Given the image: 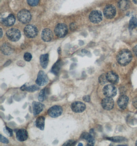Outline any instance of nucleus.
<instances>
[{
	"label": "nucleus",
	"instance_id": "38",
	"mask_svg": "<svg viewBox=\"0 0 137 146\" xmlns=\"http://www.w3.org/2000/svg\"><path fill=\"white\" fill-rule=\"evenodd\" d=\"M133 51H134V53H135V56H137V45L134 47V48L133 49Z\"/></svg>",
	"mask_w": 137,
	"mask_h": 146
},
{
	"label": "nucleus",
	"instance_id": "27",
	"mask_svg": "<svg viewBox=\"0 0 137 146\" xmlns=\"http://www.w3.org/2000/svg\"><path fill=\"white\" fill-rule=\"evenodd\" d=\"M45 91L44 89H43L40 91L39 95V101L40 102H43L45 99Z\"/></svg>",
	"mask_w": 137,
	"mask_h": 146
},
{
	"label": "nucleus",
	"instance_id": "9",
	"mask_svg": "<svg viewBox=\"0 0 137 146\" xmlns=\"http://www.w3.org/2000/svg\"><path fill=\"white\" fill-rule=\"evenodd\" d=\"M102 14L99 10H94L91 11L89 16L90 22L94 24L99 23L102 20Z\"/></svg>",
	"mask_w": 137,
	"mask_h": 146
},
{
	"label": "nucleus",
	"instance_id": "19",
	"mask_svg": "<svg viewBox=\"0 0 137 146\" xmlns=\"http://www.w3.org/2000/svg\"><path fill=\"white\" fill-rule=\"evenodd\" d=\"M15 22V18L14 15H10L7 18H4L2 21V23L3 25L6 26H13Z\"/></svg>",
	"mask_w": 137,
	"mask_h": 146
},
{
	"label": "nucleus",
	"instance_id": "1",
	"mask_svg": "<svg viewBox=\"0 0 137 146\" xmlns=\"http://www.w3.org/2000/svg\"><path fill=\"white\" fill-rule=\"evenodd\" d=\"M132 59V53L128 49H123L120 51L117 56L118 63L123 66L128 65Z\"/></svg>",
	"mask_w": 137,
	"mask_h": 146
},
{
	"label": "nucleus",
	"instance_id": "23",
	"mask_svg": "<svg viewBox=\"0 0 137 146\" xmlns=\"http://www.w3.org/2000/svg\"><path fill=\"white\" fill-rule=\"evenodd\" d=\"M36 126L40 130H43L45 126V117L43 116H40L37 119L36 121Z\"/></svg>",
	"mask_w": 137,
	"mask_h": 146
},
{
	"label": "nucleus",
	"instance_id": "21",
	"mask_svg": "<svg viewBox=\"0 0 137 146\" xmlns=\"http://www.w3.org/2000/svg\"><path fill=\"white\" fill-rule=\"evenodd\" d=\"M1 51L2 52V53L5 54V55H10L11 53H13V49L10 47L9 45L4 44L1 46Z\"/></svg>",
	"mask_w": 137,
	"mask_h": 146
},
{
	"label": "nucleus",
	"instance_id": "39",
	"mask_svg": "<svg viewBox=\"0 0 137 146\" xmlns=\"http://www.w3.org/2000/svg\"><path fill=\"white\" fill-rule=\"evenodd\" d=\"M26 87H27L26 86V85H23V86H22V87H21V89L22 91L26 90Z\"/></svg>",
	"mask_w": 137,
	"mask_h": 146
},
{
	"label": "nucleus",
	"instance_id": "34",
	"mask_svg": "<svg viewBox=\"0 0 137 146\" xmlns=\"http://www.w3.org/2000/svg\"><path fill=\"white\" fill-rule=\"evenodd\" d=\"M0 141H1L3 143H4V144H8L9 143V141L8 140L7 138H6L4 136H3L2 135H1V139H0Z\"/></svg>",
	"mask_w": 137,
	"mask_h": 146
},
{
	"label": "nucleus",
	"instance_id": "14",
	"mask_svg": "<svg viewBox=\"0 0 137 146\" xmlns=\"http://www.w3.org/2000/svg\"><path fill=\"white\" fill-rule=\"evenodd\" d=\"M129 102V98L127 96L123 95L120 97L117 101V104L120 108L124 110L126 108Z\"/></svg>",
	"mask_w": 137,
	"mask_h": 146
},
{
	"label": "nucleus",
	"instance_id": "42",
	"mask_svg": "<svg viewBox=\"0 0 137 146\" xmlns=\"http://www.w3.org/2000/svg\"><path fill=\"white\" fill-rule=\"evenodd\" d=\"M78 146H83V144H81V143H80V144L78 145Z\"/></svg>",
	"mask_w": 137,
	"mask_h": 146
},
{
	"label": "nucleus",
	"instance_id": "25",
	"mask_svg": "<svg viewBox=\"0 0 137 146\" xmlns=\"http://www.w3.org/2000/svg\"><path fill=\"white\" fill-rule=\"evenodd\" d=\"M137 27V18H132L130 20V23H129V28L130 30H132L133 29Z\"/></svg>",
	"mask_w": 137,
	"mask_h": 146
},
{
	"label": "nucleus",
	"instance_id": "26",
	"mask_svg": "<svg viewBox=\"0 0 137 146\" xmlns=\"http://www.w3.org/2000/svg\"><path fill=\"white\" fill-rule=\"evenodd\" d=\"M99 83L102 85H104L107 83V79L106 74H102L100 76L98 79Z\"/></svg>",
	"mask_w": 137,
	"mask_h": 146
},
{
	"label": "nucleus",
	"instance_id": "12",
	"mask_svg": "<svg viewBox=\"0 0 137 146\" xmlns=\"http://www.w3.org/2000/svg\"><path fill=\"white\" fill-rule=\"evenodd\" d=\"M102 107L106 110H110L114 108V101L111 98L106 97L103 98L101 102Z\"/></svg>",
	"mask_w": 137,
	"mask_h": 146
},
{
	"label": "nucleus",
	"instance_id": "22",
	"mask_svg": "<svg viewBox=\"0 0 137 146\" xmlns=\"http://www.w3.org/2000/svg\"><path fill=\"white\" fill-rule=\"evenodd\" d=\"M48 54H42L41 55L40 58V64L42 68L44 69H45L48 65Z\"/></svg>",
	"mask_w": 137,
	"mask_h": 146
},
{
	"label": "nucleus",
	"instance_id": "4",
	"mask_svg": "<svg viewBox=\"0 0 137 146\" xmlns=\"http://www.w3.org/2000/svg\"><path fill=\"white\" fill-rule=\"evenodd\" d=\"M103 92L106 97L112 98L117 94V88L112 84H108L104 86L103 89Z\"/></svg>",
	"mask_w": 137,
	"mask_h": 146
},
{
	"label": "nucleus",
	"instance_id": "13",
	"mask_svg": "<svg viewBox=\"0 0 137 146\" xmlns=\"http://www.w3.org/2000/svg\"><path fill=\"white\" fill-rule=\"evenodd\" d=\"M53 37V33L49 28L44 29L41 34V38L46 42H50Z\"/></svg>",
	"mask_w": 137,
	"mask_h": 146
},
{
	"label": "nucleus",
	"instance_id": "5",
	"mask_svg": "<svg viewBox=\"0 0 137 146\" xmlns=\"http://www.w3.org/2000/svg\"><path fill=\"white\" fill-rule=\"evenodd\" d=\"M68 33L67 26L63 23L59 24L55 29L56 35L59 38H63Z\"/></svg>",
	"mask_w": 137,
	"mask_h": 146
},
{
	"label": "nucleus",
	"instance_id": "43",
	"mask_svg": "<svg viewBox=\"0 0 137 146\" xmlns=\"http://www.w3.org/2000/svg\"><path fill=\"white\" fill-rule=\"evenodd\" d=\"M136 146H137V141H136Z\"/></svg>",
	"mask_w": 137,
	"mask_h": 146
},
{
	"label": "nucleus",
	"instance_id": "18",
	"mask_svg": "<svg viewBox=\"0 0 137 146\" xmlns=\"http://www.w3.org/2000/svg\"><path fill=\"white\" fill-rule=\"evenodd\" d=\"M81 138L85 139L88 143L87 146H94L95 143V139L94 136L90 134L84 132L82 134Z\"/></svg>",
	"mask_w": 137,
	"mask_h": 146
},
{
	"label": "nucleus",
	"instance_id": "8",
	"mask_svg": "<svg viewBox=\"0 0 137 146\" xmlns=\"http://www.w3.org/2000/svg\"><path fill=\"white\" fill-rule=\"evenodd\" d=\"M63 112V109L61 106H53L48 109V114L51 117H57L60 116Z\"/></svg>",
	"mask_w": 137,
	"mask_h": 146
},
{
	"label": "nucleus",
	"instance_id": "31",
	"mask_svg": "<svg viewBox=\"0 0 137 146\" xmlns=\"http://www.w3.org/2000/svg\"><path fill=\"white\" fill-rule=\"evenodd\" d=\"M4 130L6 134H7L9 136H12L13 135V130L11 129L8 128L7 127H5V128L4 129Z\"/></svg>",
	"mask_w": 137,
	"mask_h": 146
},
{
	"label": "nucleus",
	"instance_id": "11",
	"mask_svg": "<svg viewBox=\"0 0 137 146\" xmlns=\"http://www.w3.org/2000/svg\"><path fill=\"white\" fill-rule=\"evenodd\" d=\"M71 109L74 112L81 113L85 110L86 106L81 102H75L71 104Z\"/></svg>",
	"mask_w": 137,
	"mask_h": 146
},
{
	"label": "nucleus",
	"instance_id": "32",
	"mask_svg": "<svg viewBox=\"0 0 137 146\" xmlns=\"http://www.w3.org/2000/svg\"><path fill=\"white\" fill-rule=\"evenodd\" d=\"M24 58L26 61L29 62V61H31L32 58V56L31 53L27 52V53H25V54L24 56Z\"/></svg>",
	"mask_w": 137,
	"mask_h": 146
},
{
	"label": "nucleus",
	"instance_id": "2",
	"mask_svg": "<svg viewBox=\"0 0 137 146\" xmlns=\"http://www.w3.org/2000/svg\"><path fill=\"white\" fill-rule=\"evenodd\" d=\"M8 38L12 42H17L20 40L21 33L20 30L16 28H10L6 31Z\"/></svg>",
	"mask_w": 137,
	"mask_h": 146
},
{
	"label": "nucleus",
	"instance_id": "40",
	"mask_svg": "<svg viewBox=\"0 0 137 146\" xmlns=\"http://www.w3.org/2000/svg\"><path fill=\"white\" fill-rule=\"evenodd\" d=\"M1 37L2 38V36L3 35V32H2V28H1Z\"/></svg>",
	"mask_w": 137,
	"mask_h": 146
},
{
	"label": "nucleus",
	"instance_id": "3",
	"mask_svg": "<svg viewBox=\"0 0 137 146\" xmlns=\"http://www.w3.org/2000/svg\"><path fill=\"white\" fill-rule=\"evenodd\" d=\"M18 19L21 23L27 24L31 21V15L29 11L26 9H23L20 11L18 13Z\"/></svg>",
	"mask_w": 137,
	"mask_h": 146
},
{
	"label": "nucleus",
	"instance_id": "7",
	"mask_svg": "<svg viewBox=\"0 0 137 146\" xmlns=\"http://www.w3.org/2000/svg\"><path fill=\"white\" fill-rule=\"evenodd\" d=\"M117 10L114 6L108 5L106 6L104 9V15L108 19H112L115 17Z\"/></svg>",
	"mask_w": 137,
	"mask_h": 146
},
{
	"label": "nucleus",
	"instance_id": "35",
	"mask_svg": "<svg viewBox=\"0 0 137 146\" xmlns=\"http://www.w3.org/2000/svg\"><path fill=\"white\" fill-rule=\"evenodd\" d=\"M83 100H84L85 102H86L89 103V102H90V98L89 96H84V97H83Z\"/></svg>",
	"mask_w": 137,
	"mask_h": 146
},
{
	"label": "nucleus",
	"instance_id": "33",
	"mask_svg": "<svg viewBox=\"0 0 137 146\" xmlns=\"http://www.w3.org/2000/svg\"><path fill=\"white\" fill-rule=\"evenodd\" d=\"M76 141H75L74 140H70L68 141H66V143H65L63 145V146H74L76 145Z\"/></svg>",
	"mask_w": 137,
	"mask_h": 146
},
{
	"label": "nucleus",
	"instance_id": "17",
	"mask_svg": "<svg viewBox=\"0 0 137 146\" xmlns=\"http://www.w3.org/2000/svg\"><path fill=\"white\" fill-rule=\"evenodd\" d=\"M33 112L34 115H37L39 113H40L43 110L44 106L43 104L39 103V102H34L33 104Z\"/></svg>",
	"mask_w": 137,
	"mask_h": 146
},
{
	"label": "nucleus",
	"instance_id": "20",
	"mask_svg": "<svg viewBox=\"0 0 137 146\" xmlns=\"http://www.w3.org/2000/svg\"><path fill=\"white\" fill-rule=\"evenodd\" d=\"M118 7L122 11H125L129 9L130 3L128 0H120L118 4Z\"/></svg>",
	"mask_w": 137,
	"mask_h": 146
},
{
	"label": "nucleus",
	"instance_id": "37",
	"mask_svg": "<svg viewBox=\"0 0 137 146\" xmlns=\"http://www.w3.org/2000/svg\"><path fill=\"white\" fill-rule=\"evenodd\" d=\"M76 28V26L75 23H72L71 25H70V29L71 30H75Z\"/></svg>",
	"mask_w": 137,
	"mask_h": 146
},
{
	"label": "nucleus",
	"instance_id": "28",
	"mask_svg": "<svg viewBox=\"0 0 137 146\" xmlns=\"http://www.w3.org/2000/svg\"><path fill=\"white\" fill-rule=\"evenodd\" d=\"M39 89V87L38 86H36V85H33V86H29L26 87V90L28 92H35L36 91L38 90Z\"/></svg>",
	"mask_w": 137,
	"mask_h": 146
},
{
	"label": "nucleus",
	"instance_id": "29",
	"mask_svg": "<svg viewBox=\"0 0 137 146\" xmlns=\"http://www.w3.org/2000/svg\"><path fill=\"white\" fill-rule=\"evenodd\" d=\"M108 139H109V140L114 141V142H121V141H123L124 140V137H119V136L114 137H110V138H108Z\"/></svg>",
	"mask_w": 137,
	"mask_h": 146
},
{
	"label": "nucleus",
	"instance_id": "10",
	"mask_svg": "<svg viewBox=\"0 0 137 146\" xmlns=\"http://www.w3.org/2000/svg\"><path fill=\"white\" fill-rule=\"evenodd\" d=\"M36 84L38 86H44L48 83V78L46 73L43 71H40L36 80Z\"/></svg>",
	"mask_w": 137,
	"mask_h": 146
},
{
	"label": "nucleus",
	"instance_id": "15",
	"mask_svg": "<svg viewBox=\"0 0 137 146\" xmlns=\"http://www.w3.org/2000/svg\"><path fill=\"white\" fill-rule=\"evenodd\" d=\"M106 77L108 82L112 84H116L118 83L119 80L118 74L113 71H109L107 73Z\"/></svg>",
	"mask_w": 137,
	"mask_h": 146
},
{
	"label": "nucleus",
	"instance_id": "30",
	"mask_svg": "<svg viewBox=\"0 0 137 146\" xmlns=\"http://www.w3.org/2000/svg\"><path fill=\"white\" fill-rule=\"evenodd\" d=\"M28 4L31 6H36L39 3V0H27Z\"/></svg>",
	"mask_w": 137,
	"mask_h": 146
},
{
	"label": "nucleus",
	"instance_id": "6",
	"mask_svg": "<svg viewBox=\"0 0 137 146\" xmlns=\"http://www.w3.org/2000/svg\"><path fill=\"white\" fill-rule=\"evenodd\" d=\"M24 32L27 38H33L38 35V30L35 26L28 25L24 28Z\"/></svg>",
	"mask_w": 137,
	"mask_h": 146
},
{
	"label": "nucleus",
	"instance_id": "41",
	"mask_svg": "<svg viewBox=\"0 0 137 146\" xmlns=\"http://www.w3.org/2000/svg\"><path fill=\"white\" fill-rule=\"evenodd\" d=\"M133 2L136 4H137V0H133Z\"/></svg>",
	"mask_w": 137,
	"mask_h": 146
},
{
	"label": "nucleus",
	"instance_id": "36",
	"mask_svg": "<svg viewBox=\"0 0 137 146\" xmlns=\"http://www.w3.org/2000/svg\"><path fill=\"white\" fill-rule=\"evenodd\" d=\"M132 104L135 108L137 109V97H136L135 98H134L132 101Z\"/></svg>",
	"mask_w": 137,
	"mask_h": 146
},
{
	"label": "nucleus",
	"instance_id": "24",
	"mask_svg": "<svg viewBox=\"0 0 137 146\" xmlns=\"http://www.w3.org/2000/svg\"><path fill=\"white\" fill-rule=\"evenodd\" d=\"M60 68H61V63H60V62L59 60V61H57V62L55 63V64L53 66V68L51 69L52 72L55 74L58 75L59 72L60 71Z\"/></svg>",
	"mask_w": 137,
	"mask_h": 146
},
{
	"label": "nucleus",
	"instance_id": "16",
	"mask_svg": "<svg viewBox=\"0 0 137 146\" xmlns=\"http://www.w3.org/2000/svg\"><path fill=\"white\" fill-rule=\"evenodd\" d=\"M16 138L19 141H25L28 138L27 132L23 129L19 130L16 134Z\"/></svg>",
	"mask_w": 137,
	"mask_h": 146
}]
</instances>
